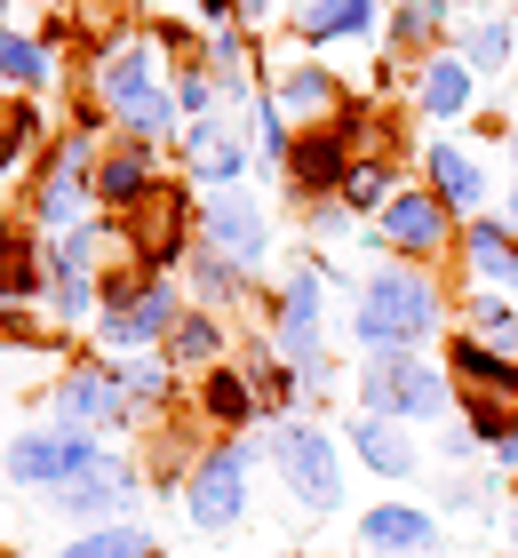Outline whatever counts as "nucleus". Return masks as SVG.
<instances>
[{"mask_svg":"<svg viewBox=\"0 0 518 558\" xmlns=\"http://www.w3.org/2000/svg\"><path fill=\"white\" fill-rule=\"evenodd\" d=\"M351 351L375 360V351H423V343H447V288H438L431 264H407V256H383L351 295Z\"/></svg>","mask_w":518,"mask_h":558,"instance_id":"f03ea898","label":"nucleus"},{"mask_svg":"<svg viewBox=\"0 0 518 558\" xmlns=\"http://www.w3.org/2000/svg\"><path fill=\"white\" fill-rule=\"evenodd\" d=\"M200 240L216 247V256L248 264L255 279H264V271H272V247H279V232H272V208H264V192H255V184L207 192V199H200Z\"/></svg>","mask_w":518,"mask_h":558,"instance_id":"f8f14e48","label":"nucleus"},{"mask_svg":"<svg viewBox=\"0 0 518 558\" xmlns=\"http://www.w3.org/2000/svg\"><path fill=\"white\" fill-rule=\"evenodd\" d=\"M479 96H486V81L455 57V48H438V57L414 64V112H423L431 129H455V120H471Z\"/></svg>","mask_w":518,"mask_h":558,"instance_id":"412c9836","label":"nucleus"},{"mask_svg":"<svg viewBox=\"0 0 518 558\" xmlns=\"http://www.w3.org/2000/svg\"><path fill=\"white\" fill-rule=\"evenodd\" d=\"M112 375H120L128 408H136L144 423H160V415H176V384H184V375L168 367V351H128V360H112Z\"/></svg>","mask_w":518,"mask_h":558,"instance_id":"c756f323","label":"nucleus"},{"mask_svg":"<svg viewBox=\"0 0 518 558\" xmlns=\"http://www.w3.org/2000/svg\"><path fill=\"white\" fill-rule=\"evenodd\" d=\"M272 96H279V112L296 120V129H311V120H327V112H344V72H335L327 57H288V64H272V81H264Z\"/></svg>","mask_w":518,"mask_h":558,"instance_id":"4be33fe9","label":"nucleus"},{"mask_svg":"<svg viewBox=\"0 0 518 558\" xmlns=\"http://www.w3.org/2000/svg\"><path fill=\"white\" fill-rule=\"evenodd\" d=\"M351 535H359V550H375V558H431L438 543H447V519H438V502L391 495V502H368Z\"/></svg>","mask_w":518,"mask_h":558,"instance_id":"2eb2a0df","label":"nucleus"},{"mask_svg":"<svg viewBox=\"0 0 518 558\" xmlns=\"http://www.w3.org/2000/svg\"><path fill=\"white\" fill-rule=\"evenodd\" d=\"M438 360L455 375V399H503V408H518V360L510 351H486V343H471L455 327V336L438 343Z\"/></svg>","mask_w":518,"mask_h":558,"instance_id":"5701e85b","label":"nucleus"},{"mask_svg":"<svg viewBox=\"0 0 518 558\" xmlns=\"http://www.w3.org/2000/svg\"><path fill=\"white\" fill-rule=\"evenodd\" d=\"M57 558H160V535H152V519H112V526L64 535Z\"/></svg>","mask_w":518,"mask_h":558,"instance_id":"72a5a7b5","label":"nucleus"},{"mask_svg":"<svg viewBox=\"0 0 518 558\" xmlns=\"http://www.w3.org/2000/svg\"><path fill=\"white\" fill-rule=\"evenodd\" d=\"M438 454H447V471H471V463H486V439L455 415V423H438Z\"/></svg>","mask_w":518,"mask_h":558,"instance_id":"58836bf2","label":"nucleus"},{"mask_svg":"<svg viewBox=\"0 0 518 558\" xmlns=\"http://www.w3.org/2000/svg\"><path fill=\"white\" fill-rule=\"evenodd\" d=\"M414 175L447 199V216L455 223H471V216H495V175H486V160L471 144H455V136H423V151H414Z\"/></svg>","mask_w":518,"mask_h":558,"instance_id":"4468645a","label":"nucleus"},{"mask_svg":"<svg viewBox=\"0 0 518 558\" xmlns=\"http://www.w3.org/2000/svg\"><path fill=\"white\" fill-rule=\"evenodd\" d=\"M160 184H168V168H160V151H152V144L104 136V160H96V208L112 216V223H128Z\"/></svg>","mask_w":518,"mask_h":558,"instance_id":"f3484780","label":"nucleus"},{"mask_svg":"<svg viewBox=\"0 0 518 558\" xmlns=\"http://www.w3.org/2000/svg\"><path fill=\"white\" fill-rule=\"evenodd\" d=\"M462 336L518 360V295H495V288H471V279H462Z\"/></svg>","mask_w":518,"mask_h":558,"instance_id":"2f4dec72","label":"nucleus"},{"mask_svg":"<svg viewBox=\"0 0 518 558\" xmlns=\"http://www.w3.org/2000/svg\"><path fill=\"white\" fill-rule=\"evenodd\" d=\"M368 151H391V120H383L368 96H344V112L296 129V151H288V175H279V184L296 199H335L351 160H368Z\"/></svg>","mask_w":518,"mask_h":558,"instance_id":"39448f33","label":"nucleus"},{"mask_svg":"<svg viewBox=\"0 0 518 558\" xmlns=\"http://www.w3.org/2000/svg\"><path fill=\"white\" fill-rule=\"evenodd\" d=\"M495 502H503V471L495 463H471V471L438 478V519H495Z\"/></svg>","mask_w":518,"mask_h":558,"instance_id":"f704fd0d","label":"nucleus"},{"mask_svg":"<svg viewBox=\"0 0 518 558\" xmlns=\"http://www.w3.org/2000/svg\"><path fill=\"white\" fill-rule=\"evenodd\" d=\"M255 454H264V447H248V439H207L200 447L184 495H176V502H184V519H192V535H231V526H248Z\"/></svg>","mask_w":518,"mask_h":558,"instance_id":"9d476101","label":"nucleus"},{"mask_svg":"<svg viewBox=\"0 0 518 558\" xmlns=\"http://www.w3.org/2000/svg\"><path fill=\"white\" fill-rule=\"evenodd\" d=\"M503 543H510V558H518V511H503Z\"/></svg>","mask_w":518,"mask_h":558,"instance_id":"37998d69","label":"nucleus"},{"mask_svg":"<svg viewBox=\"0 0 518 558\" xmlns=\"http://www.w3.org/2000/svg\"><path fill=\"white\" fill-rule=\"evenodd\" d=\"M455 57L479 72V81H503L518 64V24L503 9H479V16H455Z\"/></svg>","mask_w":518,"mask_h":558,"instance_id":"c85d7f7f","label":"nucleus"},{"mask_svg":"<svg viewBox=\"0 0 518 558\" xmlns=\"http://www.w3.org/2000/svg\"><path fill=\"white\" fill-rule=\"evenodd\" d=\"M144 463L136 454H104V463L81 478V487H64L57 495V519H81V526H112V519H136V502H144Z\"/></svg>","mask_w":518,"mask_h":558,"instance_id":"dca6fc26","label":"nucleus"},{"mask_svg":"<svg viewBox=\"0 0 518 558\" xmlns=\"http://www.w3.org/2000/svg\"><path fill=\"white\" fill-rule=\"evenodd\" d=\"M327 271L320 256H288L279 264V279L264 288V343L303 375V399L320 408V399H335V384H344V367H335V351H327Z\"/></svg>","mask_w":518,"mask_h":558,"instance_id":"7ed1b4c3","label":"nucleus"},{"mask_svg":"<svg viewBox=\"0 0 518 558\" xmlns=\"http://www.w3.org/2000/svg\"><path fill=\"white\" fill-rule=\"evenodd\" d=\"M510 295H518V279H510Z\"/></svg>","mask_w":518,"mask_h":558,"instance_id":"a18cd8bd","label":"nucleus"},{"mask_svg":"<svg viewBox=\"0 0 518 558\" xmlns=\"http://www.w3.org/2000/svg\"><path fill=\"white\" fill-rule=\"evenodd\" d=\"M184 408H192V423L207 430V439H240V430L264 423V399H255V384H248V367H240V360L207 367L200 384L184 391Z\"/></svg>","mask_w":518,"mask_h":558,"instance_id":"a211bd4d","label":"nucleus"},{"mask_svg":"<svg viewBox=\"0 0 518 558\" xmlns=\"http://www.w3.org/2000/svg\"><path fill=\"white\" fill-rule=\"evenodd\" d=\"M344 447H351L375 478H391V487H414V478H423V447H414V430L391 423V415L351 408V415H344Z\"/></svg>","mask_w":518,"mask_h":558,"instance_id":"aec40b11","label":"nucleus"},{"mask_svg":"<svg viewBox=\"0 0 518 558\" xmlns=\"http://www.w3.org/2000/svg\"><path fill=\"white\" fill-rule=\"evenodd\" d=\"M351 408L391 415V423H455V375L447 360H423V351H375V360L351 367Z\"/></svg>","mask_w":518,"mask_h":558,"instance_id":"423d86ee","label":"nucleus"},{"mask_svg":"<svg viewBox=\"0 0 518 558\" xmlns=\"http://www.w3.org/2000/svg\"><path fill=\"white\" fill-rule=\"evenodd\" d=\"M455 0H391L383 9V40L399 48L407 64H423V57H438V48H455Z\"/></svg>","mask_w":518,"mask_h":558,"instance_id":"393cba45","label":"nucleus"},{"mask_svg":"<svg viewBox=\"0 0 518 558\" xmlns=\"http://www.w3.org/2000/svg\"><path fill=\"white\" fill-rule=\"evenodd\" d=\"M160 351H168V367L184 375V384H200L207 367H224V360H231V319H224V312H200V303H192Z\"/></svg>","mask_w":518,"mask_h":558,"instance_id":"cd10ccee","label":"nucleus"},{"mask_svg":"<svg viewBox=\"0 0 518 558\" xmlns=\"http://www.w3.org/2000/svg\"><path fill=\"white\" fill-rule=\"evenodd\" d=\"M264 288H272V279H255L248 264H231V256H216V247H207L200 240V256L184 264V295L200 303V312H240V303H264Z\"/></svg>","mask_w":518,"mask_h":558,"instance_id":"b1692460","label":"nucleus"},{"mask_svg":"<svg viewBox=\"0 0 518 558\" xmlns=\"http://www.w3.org/2000/svg\"><path fill=\"white\" fill-rule=\"evenodd\" d=\"M248 144H255V168L288 175V151H296V120L279 112V96H272V88H255V96H248Z\"/></svg>","mask_w":518,"mask_h":558,"instance_id":"c9c22d12","label":"nucleus"},{"mask_svg":"<svg viewBox=\"0 0 518 558\" xmlns=\"http://www.w3.org/2000/svg\"><path fill=\"white\" fill-rule=\"evenodd\" d=\"M303 232H311V247H351L368 223H359L344 199H303Z\"/></svg>","mask_w":518,"mask_h":558,"instance_id":"e433bc0d","label":"nucleus"},{"mask_svg":"<svg viewBox=\"0 0 518 558\" xmlns=\"http://www.w3.org/2000/svg\"><path fill=\"white\" fill-rule=\"evenodd\" d=\"M264 454L279 471V487H288L311 519H335L351 495V463H344V439L320 423V415H279L264 423Z\"/></svg>","mask_w":518,"mask_h":558,"instance_id":"0eeeda50","label":"nucleus"},{"mask_svg":"<svg viewBox=\"0 0 518 558\" xmlns=\"http://www.w3.org/2000/svg\"><path fill=\"white\" fill-rule=\"evenodd\" d=\"M455 264H462L471 288H510V279H518V232L503 216H471L462 240H455Z\"/></svg>","mask_w":518,"mask_h":558,"instance_id":"a878e982","label":"nucleus"},{"mask_svg":"<svg viewBox=\"0 0 518 558\" xmlns=\"http://www.w3.org/2000/svg\"><path fill=\"white\" fill-rule=\"evenodd\" d=\"M279 9H272V0H240V24H248V33H255V24H272Z\"/></svg>","mask_w":518,"mask_h":558,"instance_id":"a19ab883","label":"nucleus"},{"mask_svg":"<svg viewBox=\"0 0 518 558\" xmlns=\"http://www.w3.org/2000/svg\"><path fill=\"white\" fill-rule=\"evenodd\" d=\"M279 558H288V550H279Z\"/></svg>","mask_w":518,"mask_h":558,"instance_id":"49530a36","label":"nucleus"},{"mask_svg":"<svg viewBox=\"0 0 518 558\" xmlns=\"http://www.w3.org/2000/svg\"><path fill=\"white\" fill-rule=\"evenodd\" d=\"M0 558H24V550H0Z\"/></svg>","mask_w":518,"mask_h":558,"instance_id":"c03bdc74","label":"nucleus"},{"mask_svg":"<svg viewBox=\"0 0 518 558\" xmlns=\"http://www.w3.org/2000/svg\"><path fill=\"white\" fill-rule=\"evenodd\" d=\"M104 454H112V447H104L96 430H72V423L48 415V423H24L16 439L0 447V478L24 487V495H48V502H57L64 487H81Z\"/></svg>","mask_w":518,"mask_h":558,"instance_id":"6e6552de","label":"nucleus"},{"mask_svg":"<svg viewBox=\"0 0 518 558\" xmlns=\"http://www.w3.org/2000/svg\"><path fill=\"white\" fill-rule=\"evenodd\" d=\"M120 232H128V264H144L160 279H184V264L200 256V192L184 184V175H168Z\"/></svg>","mask_w":518,"mask_h":558,"instance_id":"9b49d317","label":"nucleus"},{"mask_svg":"<svg viewBox=\"0 0 518 558\" xmlns=\"http://www.w3.org/2000/svg\"><path fill=\"white\" fill-rule=\"evenodd\" d=\"M407 184V168H399V151H368V160H351V175H344V208L359 216V223H375L383 208H391V192Z\"/></svg>","mask_w":518,"mask_h":558,"instance_id":"7c9ffc66","label":"nucleus"},{"mask_svg":"<svg viewBox=\"0 0 518 558\" xmlns=\"http://www.w3.org/2000/svg\"><path fill=\"white\" fill-rule=\"evenodd\" d=\"M503 151H510V184H518V120L503 129Z\"/></svg>","mask_w":518,"mask_h":558,"instance_id":"79ce46f5","label":"nucleus"},{"mask_svg":"<svg viewBox=\"0 0 518 558\" xmlns=\"http://www.w3.org/2000/svg\"><path fill=\"white\" fill-rule=\"evenodd\" d=\"M88 96H96V112H104V129L128 136V144L176 151V136H184V105H176V57L152 40V24L96 40V81H88Z\"/></svg>","mask_w":518,"mask_h":558,"instance_id":"f257e3e1","label":"nucleus"},{"mask_svg":"<svg viewBox=\"0 0 518 558\" xmlns=\"http://www.w3.org/2000/svg\"><path fill=\"white\" fill-rule=\"evenodd\" d=\"M486 463H495L503 478H518V415H510V430H503V439L486 447Z\"/></svg>","mask_w":518,"mask_h":558,"instance_id":"ea45409f","label":"nucleus"},{"mask_svg":"<svg viewBox=\"0 0 518 558\" xmlns=\"http://www.w3.org/2000/svg\"><path fill=\"white\" fill-rule=\"evenodd\" d=\"M176 105H184V120H207V112H224V88H216V72H207V57L176 64Z\"/></svg>","mask_w":518,"mask_h":558,"instance_id":"4c0bfd02","label":"nucleus"},{"mask_svg":"<svg viewBox=\"0 0 518 558\" xmlns=\"http://www.w3.org/2000/svg\"><path fill=\"white\" fill-rule=\"evenodd\" d=\"M455 240H462V223L447 216V199H438L423 175H407V184L391 192V208L359 232V247H368V256H407V264H447Z\"/></svg>","mask_w":518,"mask_h":558,"instance_id":"1a4fd4ad","label":"nucleus"},{"mask_svg":"<svg viewBox=\"0 0 518 558\" xmlns=\"http://www.w3.org/2000/svg\"><path fill=\"white\" fill-rule=\"evenodd\" d=\"M248 384H255V399H264V423H279V415H303V375L288 367V360H279V351L264 343V336H255L248 343Z\"/></svg>","mask_w":518,"mask_h":558,"instance_id":"473e14b6","label":"nucleus"},{"mask_svg":"<svg viewBox=\"0 0 518 558\" xmlns=\"http://www.w3.org/2000/svg\"><path fill=\"white\" fill-rule=\"evenodd\" d=\"M48 415L72 423V430H144V415L128 408V391H120V375L112 360H64V375L48 384Z\"/></svg>","mask_w":518,"mask_h":558,"instance_id":"ddd939ff","label":"nucleus"},{"mask_svg":"<svg viewBox=\"0 0 518 558\" xmlns=\"http://www.w3.org/2000/svg\"><path fill=\"white\" fill-rule=\"evenodd\" d=\"M57 81H64L57 48L40 33H24L16 16H0V96H48Z\"/></svg>","mask_w":518,"mask_h":558,"instance_id":"bb28decb","label":"nucleus"},{"mask_svg":"<svg viewBox=\"0 0 518 558\" xmlns=\"http://www.w3.org/2000/svg\"><path fill=\"white\" fill-rule=\"evenodd\" d=\"M383 9H391V0H296L288 33L303 40V57H320V48H359V40L383 33Z\"/></svg>","mask_w":518,"mask_h":558,"instance_id":"6ab92c4d","label":"nucleus"},{"mask_svg":"<svg viewBox=\"0 0 518 558\" xmlns=\"http://www.w3.org/2000/svg\"><path fill=\"white\" fill-rule=\"evenodd\" d=\"M96 295H104V312H96V351L104 360H128V351H160L176 336V319L192 312V295H184V279H160V271H144V264H104L96 279Z\"/></svg>","mask_w":518,"mask_h":558,"instance_id":"20e7f679","label":"nucleus"}]
</instances>
